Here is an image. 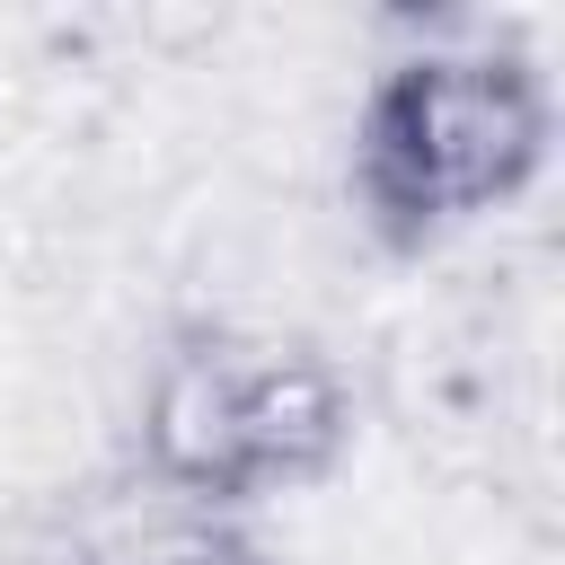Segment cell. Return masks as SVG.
Instances as JSON below:
<instances>
[{"label": "cell", "instance_id": "obj_1", "mask_svg": "<svg viewBox=\"0 0 565 565\" xmlns=\"http://www.w3.org/2000/svg\"><path fill=\"white\" fill-rule=\"evenodd\" d=\"M556 150V88L512 44H415L397 53L344 150L353 221L388 256H424L450 230L503 212Z\"/></svg>", "mask_w": 565, "mask_h": 565}, {"label": "cell", "instance_id": "obj_2", "mask_svg": "<svg viewBox=\"0 0 565 565\" xmlns=\"http://www.w3.org/2000/svg\"><path fill=\"white\" fill-rule=\"evenodd\" d=\"M132 468L159 503L194 512H256L247 450H238V335L230 327H177L150 353Z\"/></svg>", "mask_w": 565, "mask_h": 565}, {"label": "cell", "instance_id": "obj_3", "mask_svg": "<svg viewBox=\"0 0 565 565\" xmlns=\"http://www.w3.org/2000/svg\"><path fill=\"white\" fill-rule=\"evenodd\" d=\"M344 441H353V380L335 353H318L309 335L238 344V450L256 503L335 477Z\"/></svg>", "mask_w": 565, "mask_h": 565}, {"label": "cell", "instance_id": "obj_4", "mask_svg": "<svg viewBox=\"0 0 565 565\" xmlns=\"http://www.w3.org/2000/svg\"><path fill=\"white\" fill-rule=\"evenodd\" d=\"M71 565H274L265 539L247 530V512H194V503H159L79 539Z\"/></svg>", "mask_w": 565, "mask_h": 565}]
</instances>
